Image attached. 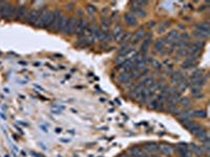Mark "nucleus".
I'll list each match as a JSON object with an SVG mask.
<instances>
[{"instance_id": "f257e3e1", "label": "nucleus", "mask_w": 210, "mask_h": 157, "mask_svg": "<svg viewBox=\"0 0 210 157\" xmlns=\"http://www.w3.org/2000/svg\"><path fill=\"white\" fill-rule=\"evenodd\" d=\"M52 15V12L51 11H47V10H40L38 11V18H37L36 22H35L34 25L36 27H39V29H41V27H45L46 23H47L48 19H49V16Z\"/></svg>"}, {"instance_id": "f03ea898", "label": "nucleus", "mask_w": 210, "mask_h": 157, "mask_svg": "<svg viewBox=\"0 0 210 157\" xmlns=\"http://www.w3.org/2000/svg\"><path fill=\"white\" fill-rule=\"evenodd\" d=\"M15 12H16V7L14 5L10 4V3H4L2 7V17L4 19L9 20L12 19L13 17L15 16Z\"/></svg>"}, {"instance_id": "7ed1b4c3", "label": "nucleus", "mask_w": 210, "mask_h": 157, "mask_svg": "<svg viewBox=\"0 0 210 157\" xmlns=\"http://www.w3.org/2000/svg\"><path fill=\"white\" fill-rule=\"evenodd\" d=\"M77 21H78V20L76 19L75 17H70V18H68L67 25H66V29H65V31H64V33L67 34L68 36H72V35H74V34L76 33Z\"/></svg>"}, {"instance_id": "20e7f679", "label": "nucleus", "mask_w": 210, "mask_h": 157, "mask_svg": "<svg viewBox=\"0 0 210 157\" xmlns=\"http://www.w3.org/2000/svg\"><path fill=\"white\" fill-rule=\"evenodd\" d=\"M143 89H144V87H143V84L142 82L139 84H137V85L135 86V88L133 89V90L130 91V95L133 98V100L135 101H141L142 100V91Z\"/></svg>"}, {"instance_id": "39448f33", "label": "nucleus", "mask_w": 210, "mask_h": 157, "mask_svg": "<svg viewBox=\"0 0 210 157\" xmlns=\"http://www.w3.org/2000/svg\"><path fill=\"white\" fill-rule=\"evenodd\" d=\"M88 26V23H87L86 20L84 19H79L77 21V27H76V34H77L79 37H82L84 35V31L86 29V27Z\"/></svg>"}, {"instance_id": "423d86ee", "label": "nucleus", "mask_w": 210, "mask_h": 157, "mask_svg": "<svg viewBox=\"0 0 210 157\" xmlns=\"http://www.w3.org/2000/svg\"><path fill=\"white\" fill-rule=\"evenodd\" d=\"M145 36H146V31H144V29H139L137 31H135L133 35H131L129 41H130V43H137L142 39H144Z\"/></svg>"}, {"instance_id": "0eeeda50", "label": "nucleus", "mask_w": 210, "mask_h": 157, "mask_svg": "<svg viewBox=\"0 0 210 157\" xmlns=\"http://www.w3.org/2000/svg\"><path fill=\"white\" fill-rule=\"evenodd\" d=\"M61 16H62V13H60L58 10H55L53 12V24L51 26V29L53 31H58V25L59 22H60Z\"/></svg>"}, {"instance_id": "6e6552de", "label": "nucleus", "mask_w": 210, "mask_h": 157, "mask_svg": "<svg viewBox=\"0 0 210 157\" xmlns=\"http://www.w3.org/2000/svg\"><path fill=\"white\" fill-rule=\"evenodd\" d=\"M27 14V7L25 5H20V6L16 7L14 18L17 20H21L22 18H25Z\"/></svg>"}, {"instance_id": "1a4fd4ad", "label": "nucleus", "mask_w": 210, "mask_h": 157, "mask_svg": "<svg viewBox=\"0 0 210 157\" xmlns=\"http://www.w3.org/2000/svg\"><path fill=\"white\" fill-rule=\"evenodd\" d=\"M124 20H125L126 24H127L128 26H131V27H133V26H135L137 23H138L137 18H135L131 13H126V14L124 15Z\"/></svg>"}, {"instance_id": "9d476101", "label": "nucleus", "mask_w": 210, "mask_h": 157, "mask_svg": "<svg viewBox=\"0 0 210 157\" xmlns=\"http://www.w3.org/2000/svg\"><path fill=\"white\" fill-rule=\"evenodd\" d=\"M37 18H38V11H36V10L29 11L27 16H25V20L31 24H35Z\"/></svg>"}, {"instance_id": "9b49d317", "label": "nucleus", "mask_w": 210, "mask_h": 157, "mask_svg": "<svg viewBox=\"0 0 210 157\" xmlns=\"http://www.w3.org/2000/svg\"><path fill=\"white\" fill-rule=\"evenodd\" d=\"M151 38H152V35H150V34H146L145 38L143 39L142 46H141L143 54H146V52H147L148 48H149V45H150V42H151Z\"/></svg>"}, {"instance_id": "f8f14e48", "label": "nucleus", "mask_w": 210, "mask_h": 157, "mask_svg": "<svg viewBox=\"0 0 210 157\" xmlns=\"http://www.w3.org/2000/svg\"><path fill=\"white\" fill-rule=\"evenodd\" d=\"M193 36L196 37V38L201 39V40H205V39H208L210 36V31H202V29H194L193 31Z\"/></svg>"}, {"instance_id": "ddd939ff", "label": "nucleus", "mask_w": 210, "mask_h": 157, "mask_svg": "<svg viewBox=\"0 0 210 157\" xmlns=\"http://www.w3.org/2000/svg\"><path fill=\"white\" fill-rule=\"evenodd\" d=\"M183 80H184V76L182 74V72H179V71L173 72V74H171V78H170V81H171V83L173 84V85H179Z\"/></svg>"}, {"instance_id": "4468645a", "label": "nucleus", "mask_w": 210, "mask_h": 157, "mask_svg": "<svg viewBox=\"0 0 210 157\" xmlns=\"http://www.w3.org/2000/svg\"><path fill=\"white\" fill-rule=\"evenodd\" d=\"M144 150L149 153H156L159 151V145L156 143H147L144 145Z\"/></svg>"}, {"instance_id": "2eb2a0df", "label": "nucleus", "mask_w": 210, "mask_h": 157, "mask_svg": "<svg viewBox=\"0 0 210 157\" xmlns=\"http://www.w3.org/2000/svg\"><path fill=\"white\" fill-rule=\"evenodd\" d=\"M131 14L133 15V16L137 18V17H140V18H144V17H146V15H147V13H146V11L143 10L142 7H131Z\"/></svg>"}, {"instance_id": "dca6fc26", "label": "nucleus", "mask_w": 210, "mask_h": 157, "mask_svg": "<svg viewBox=\"0 0 210 157\" xmlns=\"http://www.w3.org/2000/svg\"><path fill=\"white\" fill-rule=\"evenodd\" d=\"M131 50H133V46H131V44H124V45H122V47L118 50V55L122 56V57H125V56L128 55Z\"/></svg>"}, {"instance_id": "f3484780", "label": "nucleus", "mask_w": 210, "mask_h": 157, "mask_svg": "<svg viewBox=\"0 0 210 157\" xmlns=\"http://www.w3.org/2000/svg\"><path fill=\"white\" fill-rule=\"evenodd\" d=\"M180 145L183 146V147L178 149V152H179L180 156L181 157H192V154H191L190 151L186 148V145H184V143H180Z\"/></svg>"}, {"instance_id": "a211bd4d", "label": "nucleus", "mask_w": 210, "mask_h": 157, "mask_svg": "<svg viewBox=\"0 0 210 157\" xmlns=\"http://www.w3.org/2000/svg\"><path fill=\"white\" fill-rule=\"evenodd\" d=\"M67 22H68V19L62 14L60 22H59V25H58V31H61V33H64V31H65V29H66V25H67Z\"/></svg>"}, {"instance_id": "6ab92c4d", "label": "nucleus", "mask_w": 210, "mask_h": 157, "mask_svg": "<svg viewBox=\"0 0 210 157\" xmlns=\"http://www.w3.org/2000/svg\"><path fill=\"white\" fill-rule=\"evenodd\" d=\"M159 150L166 155H170L172 153L171 146L167 145V143H161V145H159Z\"/></svg>"}, {"instance_id": "aec40b11", "label": "nucleus", "mask_w": 210, "mask_h": 157, "mask_svg": "<svg viewBox=\"0 0 210 157\" xmlns=\"http://www.w3.org/2000/svg\"><path fill=\"white\" fill-rule=\"evenodd\" d=\"M133 80L131 78V71H125V72H122L119 76V81L122 82V83H126V82L130 81Z\"/></svg>"}, {"instance_id": "412c9836", "label": "nucleus", "mask_w": 210, "mask_h": 157, "mask_svg": "<svg viewBox=\"0 0 210 157\" xmlns=\"http://www.w3.org/2000/svg\"><path fill=\"white\" fill-rule=\"evenodd\" d=\"M129 154H130L131 157H142L144 155V153H143V151L141 150L140 148L135 147L129 149Z\"/></svg>"}, {"instance_id": "4be33fe9", "label": "nucleus", "mask_w": 210, "mask_h": 157, "mask_svg": "<svg viewBox=\"0 0 210 157\" xmlns=\"http://www.w3.org/2000/svg\"><path fill=\"white\" fill-rule=\"evenodd\" d=\"M196 60L191 59V58H186L185 61L182 63V67L183 68H190V67L196 66Z\"/></svg>"}, {"instance_id": "5701e85b", "label": "nucleus", "mask_w": 210, "mask_h": 157, "mask_svg": "<svg viewBox=\"0 0 210 157\" xmlns=\"http://www.w3.org/2000/svg\"><path fill=\"white\" fill-rule=\"evenodd\" d=\"M196 137L198 138L199 141H205L206 138H208V133H207V131L205 130V129H201L199 132H196Z\"/></svg>"}, {"instance_id": "b1692460", "label": "nucleus", "mask_w": 210, "mask_h": 157, "mask_svg": "<svg viewBox=\"0 0 210 157\" xmlns=\"http://www.w3.org/2000/svg\"><path fill=\"white\" fill-rule=\"evenodd\" d=\"M106 31H103V29H95V38H97L98 40L100 41H103L106 37Z\"/></svg>"}, {"instance_id": "393cba45", "label": "nucleus", "mask_w": 210, "mask_h": 157, "mask_svg": "<svg viewBox=\"0 0 210 157\" xmlns=\"http://www.w3.org/2000/svg\"><path fill=\"white\" fill-rule=\"evenodd\" d=\"M165 44H166V43H165V40L163 38L158 39V40L156 41V43H155V49L157 50V51H161V50L164 49Z\"/></svg>"}, {"instance_id": "a878e982", "label": "nucleus", "mask_w": 210, "mask_h": 157, "mask_svg": "<svg viewBox=\"0 0 210 157\" xmlns=\"http://www.w3.org/2000/svg\"><path fill=\"white\" fill-rule=\"evenodd\" d=\"M196 29H202L205 31H210V22L209 21H202L196 25Z\"/></svg>"}, {"instance_id": "bb28decb", "label": "nucleus", "mask_w": 210, "mask_h": 157, "mask_svg": "<svg viewBox=\"0 0 210 157\" xmlns=\"http://www.w3.org/2000/svg\"><path fill=\"white\" fill-rule=\"evenodd\" d=\"M156 82H155V78H144V80H143V82H142V84H143V87H144V88H150V87H151L152 85H153V84H155Z\"/></svg>"}, {"instance_id": "cd10ccee", "label": "nucleus", "mask_w": 210, "mask_h": 157, "mask_svg": "<svg viewBox=\"0 0 210 157\" xmlns=\"http://www.w3.org/2000/svg\"><path fill=\"white\" fill-rule=\"evenodd\" d=\"M188 85H189V83H188V81H186V80H183V81L181 82V83L178 85V88H176V90H178V92L181 94L183 91H185L187 89V87H188Z\"/></svg>"}, {"instance_id": "c85d7f7f", "label": "nucleus", "mask_w": 210, "mask_h": 157, "mask_svg": "<svg viewBox=\"0 0 210 157\" xmlns=\"http://www.w3.org/2000/svg\"><path fill=\"white\" fill-rule=\"evenodd\" d=\"M169 26H170V22L169 21H164L162 23H160L159 27H158V34H163L167 29H168Z\"/></svg>"}, {"instance_id": "c756f323", "label": "nucleus", "mask_w": 210, "mask_h": 157, "mask_svg": "<svg viewBox=\"0 0 210 157\" xmlns=\"http://www.w3.org/2000/svg\"><path fill=\"white\" fill-rule=\"evenodd\" d=\"M202 76H203V71H202V70H196V71H194L191 74V76L189 78L188 83H192L193 81H196V80L202 78Z\"/></svg>"}, {"instance_id": "7c9ffc66", "label": "nucleus", "mask_w": 210, "mask_h": 157, "mask_svg": "<svg viewBox=\"0 0 210 157\" xmlns=\"http://www.w3.org/2000/svg\"><path fill=\"white\" fill-rule=\"evenodd\" d=\"M193 116L198 117V118H205L207 116V111L205 109L196 110V111H193Z\"/></svg>"}, {"instance_id": "2f4dec72", "label": "nucleus", "mask_w": 210, "mask_h": 157, "mask_svg": "<svg viewBox=\"0 0 210 157\" xmlns=\"http://www.w3.org/2000/svg\"><path fill=\"white\" fill-rule=\"evenodd\" d=\"M206 83V78H204V76H202V78H198V80H196V81H193L191 84V86H196V87H202L203 85H205Z\"/></svg>"}, {"instance_id": "473e14b6", "label": "nucleus", "mask_w": 210, "mask_h": 157, "mask_svg": "<svg viewBox=\"0 0 210 157\" xmlns=\"http://www.w3.org/2000/svg\"><path fill=\"white\" fill-rule=\"evenodd\" d=\"M190 148L191 150L193 151V153H196V155H202L204 153L203 149L201 147H199V146H196V143H190Z\"/></svg>"}, {"instance_id": "72a5a7b5", "label": "nucleus", "mask_w": 210, "mask_h": 157, "mask_svg": "<svg viewBox=\"0 0 210 157\" xmlns=\"http://www.w3.org/2000/svg\"><path fill=\"white\" fill-rule=\"evenodd\" d=\"M202 143H203V151H205L206 152V154L208 155V153H209V151H210V139H209V137L208 138H206L205 141H202Z\"/></svg>"}, {"instance_id": "f704fd0d", "label": "nucleus", "mask_w": 210, "mask_h": 157, "mask_svg": "<svg viewBox=\"0 0 210 157\" xmlns=\"http://www.w3.org/2000/svg\"><path fill=\"white\" fill-rule=\"evenodd\" d=\"M179 104H181L182 106H184V107H188V106H190V100H189L188 98H180L179 100Z\"/></svg>"}, {"instance_id": "c9c22d12", "label": "nucleus", "mask_w": 210, "mask_h": 157, "mask_svg": "<svg viewBox=\"0 0 210 157\" xmlns=\"http://www.w3.org/2000/svg\"><path fill=\"white\" fill-rule=\"evenodd\" d=\"M202 93V87H196V86H191V94L194 96L196 94Z\"/></svg>"}, {"instance_id": "e433bc0d", "label": "nucleus", "mask_w": 210, "mask_h": 157, "mask_svg": "<svg viewBox=\"0 0 210 157\" xmlns=\"http://www.w3.org/2000/svg\"><path fill=\"white\" fill-rule=\"evenodd\" d=\"M122 31H123V27H122V25L118 24V25H116V27L114 29V31H113V36L116 37L118 34L122 33Z\"/></svg>"}, {"instance_id": "4c0bfd02", "label": "nucleus", "mask_w": 210, "mask_h": 157, "mask_svg": "<svg viewBox=\"0 0 210 157\" xmlns=\"http://www.w3.org/2000/svg\"><path fill=\"white\" fill-rule=\"evenodd\" d=\"M148 107H149L150 109H157V108H158V101H157V98H152V100L150 101V103L148 104Z\"/></svg>"}, {"instance_id": "58836bf2", "label": "nucleus", "mask_w": 210, "mask_h": 157, "mask_svg": "<svg viewBox=\"0 0 210 157\" xmlns=\"http://www.w3.org/2000/svg\"><path fill=\"white\" fill-rule=\"evenodd\" d=\"M176 54L181 57H188V48H185V49H181V50H176Z\"/></svg>"}, {"instance_id": "ea45409f", "label": "nucleus", "mask_w": 210, "mask_h": 157, "mask_svg": "<svg viewBox=\"0 0 210 157\" xmlns=\"http://www.w3.org/2000/svg\"><path fill=\"white\" fill-rule=\"evenodd\" d=\"M78 45L81 46V47H84V46L88 45V43L86 41V38H80L79 41H78Z\"/></svg>"}, {"instance_id": "a19ab883", "label": "nucleus", "mask_w": 210, "mask_h": 157, "mask_svg": "<svg viewBox=\"0 0 210 157\" xmlns=\"http://www.w3.org/2000/svg\"><path fill=\"white\" fill-rule=\"evenodd\" d=\"M86 10H87V12H88V14H90V15H92V14H95V13H96V7H95L94 5H92V4L87 5Z\"/></svg>"}, {"instance_id": "79ce46f5", "label": "nucleus", "mask_w": 210, "mask_h": 157, "mask_svg": "<svg viewBox=\"0 0 210 157\" xmlns=\"http://www.w3.org/2000/svg\"><path fill=\"white\" fill-rule=\"evenodd\" d=\"M102 24H103V26H105V27H108L109 24H110V21H109L108 18H106V17H103L102 18Z\"/></svg>"}, {"instance_id": "37998d69", "label": "nucleus", "mask_w": 210, "mask_h": 157, "mask_svg": "<svg viewBox=\"0 0 210 157\" xmlns=\"http://www.w3.org/2000/svg\"><path fill=\"white\" fill-rule=\"evenodd\" d=\"M152 64H153V67H155V68H161V63H160L159 61L153 60V61H152Z\"/></svg>"}, {"instance_id": "c03bdc74", "label": "nucleus", "mask_w": 210, "mask_h": 157, "mask_svg": "<svg viewBox=\"0 0 210 157\" xmlns=\"http://www.w3.org/2000/svg\"><path fill=\"white\" fill-rule=\"evenodd\" d=\"M110 41H111V36L109 35V34H106V37H105V39L103 40V42L108 43V42H110Z\"/></svg>"}, {"instance_id": "a18cd8bd", "label": "nucleus", "mask_w": 210, "mask_h": 157, "mask_svg": "<svg viewBox=\"0 0 210 157\" xmlns=\"http://www.w3.org/2000/svg\"><path fill=\"white\" fill-rule=\"evenodd\" d=\"M148 26H149V27H152V26H155V21L148 22Z\"/></svg>"}, {"instance_id": "49530a36", "label": "nucleus", "mask_w": 210, "mask_h": 157, "mask_svg": "<svg viewBox=\"0 0 210 157\" xmlns=\"http://www.w3.org/2000/svg\"><path fill=\"white\" fill-rule=\"evenodd\" d=\"M32 154L34 155V156H36V157H44V156H41V155L38 154V153H36V152H32Z\"/></svg>"}, {"instance_id": "de8ad7c7", "label": "nucleus", "mask_w": 210, "mask_h": 157, "mask_svg": "<svg viewBox=\"0 0 210 157\" xmlns=\"http://www.w3.org/2000/svg\"><path fill=\"white\" fill-rule=\"evenodd\" d=\"M66 9H68V10H72V4H66Z\"/></svg>"}, {"instance_id": "09e8293b", "label": "nucleus", "mask_w": 210, "mask_h": 157, "mask_svg": "<svg viewBox=\"0 0 210 157\" xmlns=\"http://www.w3.org/2000/svg\"><path fill=\"white\" fill-rule=\"evenodd\" d=\"M120 157H130V156L127 154H122V155H120Z\"/></svg>"}, {"instance_id": "8fccbe9b", "label": "nucleus", "mask_w": 210, "mask_h": 157, "mask_svg": "<svg viewBox=\"0 0 210 157\" xmlns=\"http://www.w3.org/2000/svg\"><path fill=\"white\" fill-rule=\"evenodd\" d=\"M4 3H5V2H3V1H0V9H1V7H2L3 5H4Z\"/></svg>"}, {"instance_id": "3c124183", "label": "nucleus", "mask_w": 210, "mask_h": 157, "mask_svg": "<svg viewBox=\"0 0 210 157\" xmlns=\"http://www.w3.org/2000/svg\"><path fill=\"white\" fill-rule=\"evenodd\" d=\"M3 7V6H2ZM2 7L0 9V18H2Z\"/></svg>"}, {"instance_id": "603ef678", "label": "nucleus", "mask_w": 210, "mask_h": 157, "mask_svg": "<svg viewBox=\"0 0 210 157\" xmlns=\"http://www.w3.org/2000/svg\"><path fill=\"white\" fill-rule=\"evenodd\" d=\"M56 131H57V133H60L61 129H57V130H56Z\"/></svg>"}, {"instance_id": "864d4df0", "label": "nucleus", "mask_w": 210, "mask_h": 157, "mask_svg": "<svg viewBox=\"0 0 210 157\" xmlns=\"http://www.w3.org/2000/svg\"><path fill=\"white\" fill-rule=\"evenodd\" d=\"M142 157H150V156H147V155H143Z\"/></svg>"}]
</instances>
